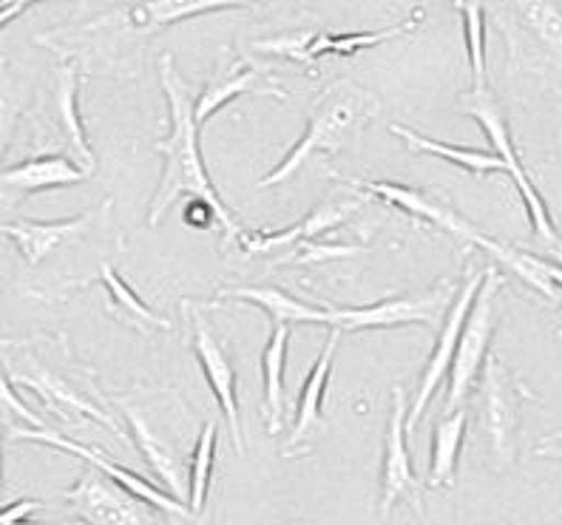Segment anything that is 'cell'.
<instances>
[{
  "label": "cell",
  "instance_id": "7402d4cb",
  "mask_svg": "<svg viewBox=\"0 0 562 525\" xmlns=\"http://www.w3.org/2000/svg\"><path fill=\"white\" fill-rule=\"evenodd\" d=\"M290 349V324H273L268 344L261 349V383H265V417H268V432L284 426V367H288Z\"/></svg>",
  "mask_w": 562,
  "mask_h": 525
},
{
  "label": "cell",
  "instance_id": "83f0119b",
  "mask_svg": "<svg viewBox=\"0 0 562 525\" xmlns=\"http://www.w3.org/2000/svg\"><path fill=\"white\" fill-rule=\"evenodd\" d=\"M522 26L562 66V9L557 0H515Z\"/></svg>",
  "mask_w": 562,
  "mask_h": 525
},
{
  "label": "cell",
  "instance_id": "ba28073f",
  "mask_svg": "<svg viewBox=\"0 0 562 525\" xmlns=\"http://www.w3.org/2000/svg\"><path fill=\"white\" fill-rule=\"evenodd\" d=\"M63 500L86 525H159L157 509L117 485L103 471L89 469Z\"/></svg>",
  "mask_w": 562,
  "mask_h": 525
},
{
  "label": "cell",
  "instance_id": "d4e9b609",
  "mask_svg": "<svg viewBox=\"0 0 562 525\" xmlns=\"http://www.w3.org/2000/svg\"><path fill=\"white\" fill-rule=\"evenodd\" d=\"M390 131L395 134V137L404 139L406 148L420 150V154H432V157H440V159H449V163L463 168V171H472L474 177H486V174H508V165L501 154H486V150L438 143V139L424 137V134H418V131H412L398 123H392Z\"/></svg>",
  "mask_w": 562,
  "mask_h": 525
},
{
  "label": "cell",
  "instance_id": "8d00e7d4",
  "mask_svg": "<svg viewBox=\"0 0 562 525\" xmlns=\"http://www.w3.org/2000/svg\"><path fill=\"white\" fill-rule=\"evenodd\" d=\"M546 273L554 281L557 287H562V265H554V261H546Z\"/></svg>",
  "mask_w": 562,
  "mask_h": 525
},
{
  "label": "cell",
  "instance_id": "d590c367",
  "mask_svg": "<svg viewBox=\"0 0 562 525\" xmlns=\"http://www.w3.org/2000/svg\"><path fill=\"white\" fill-rule=\"evenodd\" d=\"M29 7H9V9H0V29L9 26V23L14 21V18H21L23 12H26Z\"/></svg>",
  "mask_w": 562,
  "mask_h": 525
},
{
  "label": "cell",
  "instance_id": "5bb4252c",
  "mask_svg": "<svg viewBox=\"0 0 562 525\" xmlns=\"http://www.w3.org/2000/svg\"><path fill=\"white\" fill-rule=\"evenodd\" d=\"M186 313L193 324V355L200 361L205 381L211 387L213 398L220 403L222 415H225L227 429H231V440H234L236 455H245V440H241V421H239V398H236V372L234 364L227 358L225 344L213 335L211 324L202 315V310L191 308V301H182Z\"/></svg>",
  "mask_w": 562,
  "mask_h": 525
},
{
  "label": "cell",
  "instance_id": "9a60e30c",
  "mask_svg": "<svg viewBox=\"0 0 562 525\" xmlns=\"http://www.w3.org/2000/svg\"><path fill=\"white\" fill-rule=\"evenodd\" d=\"M241 94H265L284 100L288 91L281 89L279 80L268 69H261V66H256L254 60H247L241 55H231L220 69L213 71L211 80L205 82V89L196 97V123L205 125L216 111L225 109L231 100Z\"/></svg>",
  "mask_w": 562,
  "mask_h": 525
},
{
  "label": "cell",
  "instance_id": "277c9868",
  "mask_svg": "<svg viewBox=\"0 0 562 525\" xmlns=\"http://www.w3.org/2000/svg\"><path fill=\"white\" fill-rule=\"evenodd\" d=\"M503 276L497 267H486V279L474 295V304L469 310V319L460 333L458 353H454L452 369H449V398H446V412L463 410L472 395L474 381L481 378L483 364L488 358V342L494 335V319H497V295L503 290Z\"/></svg>",
  "mask_w": 562,
  "mask_h": 525
},
{
  "label": "cell",
  "instance_id": "4fadbf2b",
  "mask_svg": "<svg viewBox=\"0 0 562 525\" xmlns=\"http://www.w3.org/2000/svg\"><path fill=\"white\" fill-rule=\"evenodd\" d=\"M420 14H412L409 21L398 23V26L381 29V32H347V35H329V32H290V35L268 37V41H256V52L265 55L290 57V60L302 63V66H316L318 57L324 55H341L350 57L363 52V48L381 46V43L392 41V37L406 35L415 29Z\"/></svg>",
  "mask_w": 562,
  "mask_h": 525
},
{
  "label": "cell",
  "instance_id": "836d02e7",
  "mask_svg": "<svg viewBox=\"0 0 562 525\" xmlns=\"http://www.w3.org/2000/svg\"><path fill=\"white\" fill-rule=\"evenodd\" d=\"M41 509V500L23 498L0 509V525H69V523H32V514Z\"/></svg>",
  "mask_w": 562,
  "mask_h": 525
},
{
  "label": "cell",
  "instance_id": "7c38bea8",
  "mask_svg": "<svg viewBox=\"0 0 562 525\" xmlns=\"http://www.w3.org/2000/svg\"><path fill=\"white\" fill-rule=\"evenodd\" d=\"M12 437L14 440H29V444H43V446H52V449H60V451H69V455L80 457L91 469L103 471L105 478H111L117 485H123L125 491H131L134 498L145 500L148 505H154L157 512L165 514H173V517H182L188 520L191 517V509L188 505L179 503L177 498H171L165 489H157L151 485V480L139 478L137 471L125 469V466L114 463L111 457H105L100 449H91V446H82L71 437H63L60 432L55 429H21V426H12Z\"/></svg>",
  "mask_w": 562,
  "mask_h": 525
},
{
  "label": "cell",
  "instance_id": "1f68e13d",
  "mask_svg": "<svg viewBox=\"0 0 562 525\" xmlns=\"http://www.w3.org/2000/svg\"><path fill=\"white\" fill-rule=\"evenodd\" d=\"M0 417L3 421H12V417L14 421H23L29 429H48V423L35 410H29L26 401L18 395L14 383L3 372H0Z\"/></svg>",
  "mask_w": 562,
  "mask_h": 525
},
{
  "label": "cell",
  "instance_id": "4316f807",
  "mask_svg": "<svg viewBox=\"0 0 562 525\" xmlns=\"http://www.w3.org/2000/svg\"><path fill=\"white\" fill-rule=\"evenodd\" d=\"M100 281H103V287L111 295V313L117 315V319H123L128 327H139V329L157 327V329H165V333L173 329L171 321L165 319V315L154 313V310L148 308V304H145L134 290H131V284L117 273V267L114 265L100 267Z\"/></svg>",
  "mask_w": 562,
  "mask_h": 525
},
{
  "label": "cell",
  "instance_id": "ffe728a7",
  "mask_svg": "<svg viewBox=\"0 0 562 525\" xmlns=\"http://www.w3.org/2000/svg\"><path fill=\"white\" fill-rule=\"evenodd\" d=\"M97 213L100 211H86L75 219H63V222H32V219L0 222V236H7L18 245L26 265H41L48 253H55L60 245L89 231Z\"/></svg>",
  "mask_w": 562,
  "mask_h": 525
},
{
  "label": "cell",
  "instance_id": "6da1fadb",
  "mask_svg": "<svg viewBox=\"0 0 562 525\" xmlns=\"http://www.w3.org/2000/svg\"><path fill=\"white\" fill-rule=\"evenodd\" d=\"M159 82H162L165 100H168V134L154 143V148L162 154V179L148 208V227H157L182 197L205 199L222 216V231L227 233V242L239 239V225H236L234 211L225 205L220 197L211 174L205 168L200 150V123H196V89L182 80L177 71L173 55L165 52L159 57Z\"/></svg>",
  "mask_w": 562,
  "mask_h": 525
},
{
  "label": "cell",
  "instance_id": "8fae6325",
  "mask_svg": "<svg viewBox=\"0 0 562 525\" xmlns=\"http://www.w3.org/2000/svg\"><path fill=\"white\" fill-rule=\"evenodd\" d=\"M406 417H409L406 392L395 387L392 389V417L390 429H386L384 463H381V503H378L381 517H390L392 505L401 500L412 503L415 512L424 514V483L412 469L409 446H406Z\"/></svg>",
  "mask_w": 562,
  "mask_h": 525
},
{
  "label": "cell",
  "instance_id": "f546056e",
  "mask_svg": "<svg viewBox=\"0 0 562 525\" xmlns=\"http://www.w3.org/2000/svg\"><path fill=\"white\" fill-rule=\"evenodd\" d=\"M213 463H216V421H207L196 437L191 457V478H188V509H191V514H200L202 505H205Z\"/></svg>",
  "mask_w": 562,
  "mask_h": 525
},
{
  "label": "cell",
  "instance_id": "f35d334b",
  "mask_svg": "<svg viewBox=\"0 0 562 525\" xmlns=\"http://www.w3.org/2000/svg\"><path fill=\"white\" fill-rule=\"evenodd\" d=\"M0 440H3V421H0ZM0 498H3V455H0Z\"/></svg>",
  "mask_w": 562,
  "mask_h": 525
},
{
  "label": "cell",
  "instance_id": "e0dca14e",
  "mask_svg": "<svg viewBox=\"0 0 562 525\" xmlns=\"http://www.w3.org/2000/svg\"><path fill=\"white\" fill-rule=\"evenodd\" d=\"M111 401L117 403L120 410H123L125 421H128V426H131V437H134V444H137L139 455L145 457L148 469L157 474V480L162 483V489L168 491L171 498H177L179 503H182V500L188 498V483H186V469H182V460H179V455L173 451V446L168 444V440H162V437L151 429V423L145 421L143 412H139L137 406L128 401V398H111Z\"/></svg>",
  "mask_w": 562,
  "mask_h": 525
},
{
  "label": "cell",
  "instance_id": "52a82bcc",
  "mask_svg": "<svg viewBox=\"0 0 562 525\" xmlns=\"http://www.w3.org/2000/svg\"><path fill=\"white\" fill-rule=\"evenodd\" d=\"M481 426L488 437V449L497 466L515 460L517 426H520L522 389L497 355H488L481 372Z\"/></svg>",
  "mask_w": 562,
  "mask_h": 525
},
{
  "label": "cell",
  "instance_id": "d6a6232c",
  "mask_svg": "<svg viewBox=\"0 0 562 525\" xmlns=\"http://www.w3.org/2000/svg\"><path fill=\"white\" fill-rule=\"evenodd\" d=\"M358 253H363L361 247H347V245H318L316 239H307V242H299V245H295V250L290 253L288 259H290V261H299V265H304V261L350 259V256H358ZM288 259H284V261H288Z\"/></svg>",
  "mask_w": 562,
  "mask_h": 525
},
{
  "label": "cell",
  "instance_id": "4dcf8cb0",
  "mask_svg": "<svg viewBox=\"0 0 562 525\" xmlns=\"http://www.w3.org/2000/svg\"><path fill=\"white\" fill-rule=\"evenodd\" d=\"M23 103H26V94H23L21 82L7 71V60H0V163L12 145L18 120L23 114Z\"/></svg>",
  "mask_w": 562,
  "mask_h": 525
},
{
  "label": "cell",
  "instance_id": "8992f818",
  "mask_svg": "<svg viewBox=\"0 0 562 525\" xmlns=\"http://www.w3.org/2000/svg\"><path fill=\"white\" fill-rule=\"evenodd\" d=\"M449 290L452 284L440 281L429 293L420 295H395V299H384L378 304H367V308H329L327 324L329 327L341 329V333H363V329H392L401 324H426V327H440L449 313Z\"/></svg>",
  "mask_w": 562,
  "mask_h": 525
},
{
  "label": "cell",
  "instance_id": "cb8c5ba5",
  "mask_svg": "<svg viewBox=\"0 0 562 525\" xmlns=\"http://www.w3.org/2000/svg\"><path fill=\"white\" fill-rule=\"evenodd\" d=\"M220 299H236L247 301L250 308L268 310L273 324H327V310L324 308H310L304 301L293 299L284 290L276 287H231L222 290Z\"/></svg>",
  "mask_w": 562,
  "mask_h": 525
},
{
  "label": "cell",
  "instance_id": "484cf974",
  "mask_svg": "<svg viewBox=\"0 0 562 525\" xmlns=\"http://www.w3.org/2000/svg\"><path fill=\"white\" fill-rule=\"evenodd\" d=\"M469 412L454 410L446 412L435 426L432 437V466H429V483L432 485H452L454 469H458L460 446H463V435H467Z\"/></svg>",
  "mask_w": 562,
  "mask_h": 525
},
{
  "label": "cell",
  "instance_id": "7a4b0ae2",
  "mask_svg": "<svg viewBox=\"0 0 562 525\" xmlns=\"http://www.w3.org/2000/svg\"><path fill=\"white\" fill-rule=\"evenodd\" d=\"M381 111V100L372 91L361 89L356 82H333L318 94L313 111L307 116V129L299 137V143L288 150V157L276 165L268 177L259 179V188H273V185L288 182L290 177L302 171L304 163H310L313 154L336 157L352 139L363 134L372 116Z\"/></svg>",
  "mask_w": 562,
  "mask_h": 525
},
{
  "label": "cell",
  "instance_id": "30bf717a",
  "mask_svg": "<svg viewBox=\"0 0 562 525\" xmlns=\"http://www.w3.org/2000/svg\"><path fill=\"white\" fill-rule=\"evenodd\" d=\"M7 369H9V381L14 387L32 389L43 403H46L48 410L60 415L63 421H75V417H91L100 426H105L109 432H114L117 437H123V429H120L114 417L105 415L94 401L82 395L80 389L69 381V378H63L60 372H55L52 367L41 364L35 355H23V361H12L7 358Z\"/></svg>",
  "mask_w": 562,
  "mask_h": 525
},
{
  "label": "cell",
  "instance_id": "2e32d148",
  "mask_svg": "<svg viewBox=\"0 0 562 525\" xmlns=\"http://www.w3.org/2000/svg\"><path fill=\"white\" fill-rule=\"evenodd\" d=\"M89 179L80 165L66 154H41L12 168H0V211H12L26 197L52 188H69Z\"/></svg>",
  "mask_w": 562,
  "mask_h": 525
},
{
  "label": "cell",
  "instance_id": "5b68a950",
  "mask_svg": "<svg viewBox=\"0 0 562 525\" xmlns=\"http://www.w3.org/2000/svg\"><path fill=\"white\" fill-rule=\"evenodd\" d=\"M329 177H336L338 182H347L358 191L370 193V197L384 199L386 205L401 208L409 216L420 219L424 225L435 227V231H443L454 239H463L469 245L481 247L483 253H488L494 261H501L503 250L506 245L503 242L488 239L486 233H481L474 225H469L467 219L460 216L454 208H449L440 197H435L432 191H426V188H409V185H398V182H372V179H344L338 174H329Z\"/></svg>",
  "mask_w": 562,
  "mask_h": 525
},
{
  "label": "cell",
  "instance_id": "f1b7e54d",
  "mask_svg": "<svg viewBox=\"0 0 562 525\" xmlns=\"http://www.w3.org/2000/svg\"><path fill=\"white\" fill-rule=\"evenodd\" d=\"M454 9L463 18L472 89H483L486 86V9H483V0H454Z\"/></svg>",
  "mask_w": 562,
  "mask_h": 525
},
{
  "label": "cell",
  "instance_id": "9c48e42d",
  "mask_svg": "<svg viewBox=\"0 0 562 525\" xmlns=\"http://www.w3.org/2000/svg\"><path fill=\"white\" fill-rule=\"evenodd\" d=\"M483 279H486V267L477 270V273H469L463 287H460V293L454 295L452 304H449V313H446L443 324H440V333H438V342H435L432 355H429V361H426L424 372H420V387H418V395L412 398V406H409V417H406V435L418 429L420 417H424L426 406L429 401L435 398L443 381L449 378V369H452L454 361V353H458V344H460V333H463V324L469 319V310L474 304V295L481 290Z\"/></svg>",
  "mask_w": 562,
  "mask_h": 525
},
{
  "label": "cell",
  "instance_id": "3957f363",
  "mask_svg": "<svg viewBox=\"0 0 562 525\" xmlns=\"http://www.w3.org/2000/svg\"><path fill=\"white\" fill-rule=\"evenodd\" d=\"M458 109L463 111V114L474 116V120L481 123V129L486 131V137L492 139L494 145V154H501V157L506 159L508 177H512V182H515L517 191H520L522 205H526L531 227H535V236L542 242L546 250H551L557 259H562V236L554 227V219H551L546 199L537 191V185L531 182L526 165H522L520 154H517L515 139H512V131H508L506 114H503L497 97L492 94L488 86H483V89H469L467 94H460Z\"/></svg>",
  "mask_w": 562,
  "mask_h": 525
},
{
  "label": "cell",
  "instance_id": "603a6c76",
  "mask_svg": "<svg viewBox=\"0 0 562 525\" xmlns=\"http://www.w3.org/2000/svg\"><path fill=\"white\" fill-rule=\"evenodd\" d=\"M256 3L259 0H139L137 7L131 9V23L139 32H151V29L182 23L188 18L225 12V9H247Z\"/></svg>",
  "mask_w": 562,
  "mask_h": 525
},
{
  "label": "cell",
  "instance_id": "74e56055",
  "mask_svg": "<svg viewBox=\"0 0 562 525\" xmlns=\"http://www.w3.org/2000/svg\"><path fill=\"white\" fill-rule=\"evenodd\" d=\"M546 444H560V449H551V451H546V455H557V457L562 455V435H554V437H549V440H546Z\"/></svg>",
  "mask_w": 562,
  "mask_h": 525
},
{
  "label": "cell",
  "instance_id": "ac0fdd59",
  "mask_svg": "<svg viewBox=\"0 0 562 525\" xmlns=\"http://www.w3.org/2000/svg\"><path fill=\"white\" fill-rule=\"evenodd\" d=\"M358 211L356 202H324V205L313 208L302 222H295L288 231H276V233H239V247L247 253V256H268V253L288 250L290 245H299V242L318 239L322 233L333 231L341 222L352 216Z\"/></svg>",
  "mask_w": 562,
  "mask_h": 525
},
{
  "label": "cell",
  "instance_id": "44dd1931",
  "mask_svg": "<svg viewBox=\"0 0 562 525\" xmlns=\"http://www.w3.org/2000/svg\"><path fill=\"white\" fill-rule=\"evenodd\" d=\"M77 91H80V77L71 63L55 69V120L60 129V137L66 139L71 150V159L80 165L82 171L94 174L97 171V157L91 150L86 129H82L80 109H77Z\"/></svg>",
  "mask_w": 562,
  "mask_h": 525
},
{
  "label": "cell",
  "instance_id": "e575fe53",
  "mask_svg": "<svg viewBox=\"0 0 562 525\" xmlns=\"http://www.w3.org/2000/svg\"><path fill=\"white\" fill-rule=\"evenodd\" d=\"M186 222L191 227H200V231H205V227L216 225V222L222 225V216H220V211L211 205V202H205V199H191L186 208Z\"/></svg>",
  "mask_w": 562,
  "mask_h": 525
},
{
  "label": "cell",
  "instance_id": "d6986e66",
  "mask_svg": "<svg viewBox=\"0 0 562 525\" xmlns=\"http://www.w3.org/2000/svg\"><path fill=\"white\" fill-rule=\"evenodd\" d=\"M338 338H341V329L333 327V333L327 335L322 353H318L316 364L310 367V376L302 387V395H299V403H295V421L293 429H290L288 444H284V455H293L295 446H302L304 440L313 437V432L324 429V392H327L329 372H333V358H336Z\"/></svg>",
  "mask_w": 562,
  "mask_h": 525
}]
</instances>
